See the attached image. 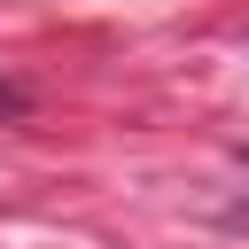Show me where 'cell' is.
I'll use <instances>...</instances> for the list:
<instances>
[{"instance_id": "obj_1", "label": "cell", "mask_w": 249, "mask_h": 249, "mask_svg": "<svg viewBox=\"0 0 249 249\" xmlns=\"http://www.w3.org/2000/svg\"><path fill=\"white\" fill-rule=\"evenodd\" d=\"M16 117H31V93L16 78H0V124H16Z\"/></svg>"}, {"instance_id": "obj_2", "label": "cell", "mask_w": 249, "mask_h": 249, "mask_svg": "<svg viewBox=\"0 0 249 249\" xmlns=\"http://www.w3.org/2000/svg\"><path fill=\"white\" fill-rule=\"evenodd\" d=\"M241 218H249V202H241Z\"/></svg>"}, {"instance_id": "obj_3", "label": "cell", "mask_w": 249, "mask_h": 249, "mask_svg": "<svg viewBox=\"0 0 249 249\" xmlns=\"http://www.w3.org/2000/svg\"><path fill=\"white\" fill-rule=\"evenodd\" d=\"M241 156H249V148H241Z\"/></svg>"}]
</instances>
